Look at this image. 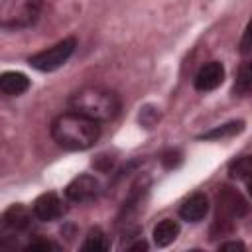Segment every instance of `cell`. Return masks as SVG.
<instances>
[{"label":"cell","mask_w":252,"mask_h":252,"mask_svg":"<svg viewBox=\"0 0 252 252\" xmlns=\"http://www.w3.org/2000/svg\"><path fill=\"white\" fill-rule=\"evenodd\" d=\"M98 134H100L98 122L81 112H75V110L59 114L51 124L53 140L61 148L73 150V152L91 148L98 140Z\"/></svg>","instance_id":"obj_1"},{"label":"cell","mask_w":252,"mask_h":252,"mask_svg":"<svg viewBox=\"0 0 252 252\" xmlns=\"http://www.w3.org/2000/svg\"><path fill=\"white\" fill-rule=\"evenodd\" d=\"M69 104L75 112H81L96 122L112 120L120 110L118 96L112 91H106L100 87H87L77 91L69 98Z\"/></svg>","instance_id":"obj_2"},{"label":"cell","mask_w":252,"mask_h":252,"mask_svg":"<svg viewBox=\"0 0 252 252\" xmlns=\"http://www.w3.org/2000/svg\"><path fill=\"white\" fill-rule=\"evenodd\" d=\"M41 12V0H0V24L8 30L32 26Z\"/></svg>","instance_id":"obj_3"},{"label":"cell","mask_w":252,"mask_h":252,"mask_svg":"<svg viewBox=\"0 0 252 252\" xmlns=\"http://www.w3.org/2000/svg\"><path fill=\"white\" fill-rule=\"evenodd\" d=\"M75 43H77V41H75L73 37H67V39L55 43L53 47L32 55V57H30V65H32L33 69H37V71H55V69H59L61 65H65V61L73 55Z\"/></svg>","instance_id":"obj_4"},{"label":"cell","mask_w":252,"mask_h":252,"mask_svg":"<svg viewBox=\"0 0 252 252\" xmlns=\"http://www.w3.org/2000/svg\"><path fill=\"white\" fill-rule=\"evenodd\" d=\"M217 220L215 224H226L230 226V220L232 219H238L246 213V201L242 199V195L236 191V189H230V187H222L220 193H219V199H217Z\"/></svg>","instance_id":"obj_5"},{"label":"cell","mask_w":252,"mask_h":252,"mask_svg":"<svg viewBox=\"0 0 252 252\" xmlns=\"http://www.w3.org/2000/svg\"><path fill=\"white\" fill-rule=\"evenodd\" d=\"M98 181L93 177V175H79L75 177L67 189H65V195L75 201V203H89L93 199H96L98 195Z\"/></svg>","instance_id":"obj_6"},{"label":"cell","mask_w":252,"mask_h":252,"mask_svg":"<svg viewBox=\"0 0 252 252\" xmlns=\"http://www.w3.org/2000/svg\"><path fill=\"white\" fill-rule=\"evenodd\" d=\"M222 81H224V67L219 61H209L197 71L193 83L197 91L207 93V91H215L217 87H220Z\"/></svg>","instance_id":"obj_7"},{"label":"cell","mask_w":252,"mask_h":252,"mask_svg":"<svg viewBox=\"0 0 252 252\" xmlns=\"http://www.w3.org/2000/svg\"><path fill=\"white\" fill-rule=\"evenodd\" d=\"M33 215L43 220V222H49V220H55L63 215V205H61V199L55 195V193H43L35 199L33 203Z\"/></svg>","instance_id":"obj_8"},{"label":"cell","mask_w":252,"mask_h":252,"mask_svg":"<svg viewBox=\"0 0 252 252\" xmlns=\"http://www.w3.org/2000/svg\"><path fill=\"white\" fill-rule=\"evenodd\" d=\"M209 211V199L205 193H193L191 197H187L181 207H179V217L183 220H189V222H199L201 219H205Z\"/></svg>","instance_id":"obj_9"},{"label":"cell","mask_w":252,"mask_h":252,"mask_svg":"<svg viewBox=\"0 0 252 252\" xmlns=\"http://www.w3.org/2000/svg\"><path fill=\"white\" fill-rule=\"evenodd\" d=\"M0 89L8 96H18L30 89V79L18 71H6L0 77Z\"/></svg>","instance_id":"obj_10"},{"label":"cell","mask_w":252,"mask_h":252,"mask_svg":"<svg viewBox=\"0 0 252 252\" xmlns=\"http://www.w3.org/2000/svg\"><path fill=\"white\" fill-rule=\"evenodd\" d=\"M177 234H179V224L173 219H163L154 228V242L158 246H167L177 238Z\"/></svg>","instance_id":"obj_11"},{"label":"cell","mask_w":252,"mask_h":252,"mask_svg":"<svg viewBox=\"0 0 252 252\" xmlns=\"http://www.w3.org/2000/svg\"><path fill=\"white\" fill-rule=\"evenodd\" d=\"M4 224L12 230H24L30 224V211L24 205H12L4 213Z\"/></svg>","instance_id":"obj_12"},{"label":"cell","mask_w":252,"mask_h":252,"mask_svg":"<svg viewBox=\"0 0 252 252\" xmlns=\"http://www.w3.org/2000/svg\"><path fill=\"white\" fill-rule=\"evenodd\" d=\"M108 246L110 244H108L106 234L100 228H91L81 248L87 250V252H104V250H108Z\"/></svg>","instance_id":"obj_13"},{"label":"cell","mask_w":252,"mask_h":252,"mask_svg":"<svg viewBox=\"0 0 252 252\" xmlns=\"http://www.w3.org/2000/svg\"><path fill=\"white\" fill-rule=\"evenodd\" d=\"M250 93H252V61L246 63V65L240 69V73H238V77H236V83H234V94L246 96V94H250Z\"/></svg>","instance_id":"obj_14"},{"label":"cell","mask_w":252,"mask_h":252,"mask_svg":"<svg viewBox=\"0 0 252 252\" xmlns=\"http://www.w3.org/2000/svg\"><path fill=\"white\" fill-rule=\"evenodd\" d=\"M242 122L238 120V122H228V124H222V126H217V128H213V130H209V132H205L201 138H205V140H219V138H228V136H234V134H238L240 130H242Z\"/></svg>","instance_id":"obj_15"},{"label":"cell","mask_w":252,"mask_h":252,"mask_svg":"<svg viewBox=\"0 0 252 252\" xmlns=\"http://www.w3.org/2000/svg\"><path fill=\"white\" fill-rule=\"evenodd\" d=\"M230 175L238 177V179H250L252 177V156H246V158H240V159L232 161Z\"/></svg>","instance_id":"obj_16"},{"label":"cell","mask_w":252,"mask_h":252,"mask_svg":"<svg viewBox=\"0 0 252 252\" xmlns=\"http://www.w3.org/2000/svg\"><path fill=\"white\" fill-rule=\"evenodd\" d=\"M158 118H159V112H156V108H152V106H146V108L140 112V122H142L146 128H152Z\"/></svg>","instance_id":"obj_17"},{"label":"cell","mask_w":252,"mask_h":252,"mask_svg":"<svg viewBox=\"0 0 252 252\" xmlns=\"http://www.w3.org/2000/svg\"><path fill=\"white\" fill-rule=\"evenodd\" d=\"M28 250L30 252H37V250H59V246L53 244V242H47V240H35V242H32L28 246Z\"/></svg>","instance_id":"obj_18"},{"label":"cell","mask_w":252,"mask_h":252,"mask_svg":"<svg viewBox=\"0 0 252 252\" xmlns=\"http://www.w3.org/2000/svg\"><path fill=\"white\" fill-rule=\"evenodd\" d=\"M240 49H242V51H250V49H252V20L248 22V26H246V30H244V35H242V39H240Z\"/></svg>","instance_id":"obj_19"},{"label":"cell","mask_w":252,"mask_h":252,"mask_svg":"<svg viewBox=\"0 0 252 252\" xmlns=\"http://www.w3.org/2000/svg\"><path fill=\"white\" fill-rule=\"evenodd\" d=\"M177 163H179V152H167L163 156V165L165 167H173Z\"/></svg>","instance_id":"obj_20"},{"label":"cell","mask_w":252,"mask_h":252,"mask_svg":"<svg viewBox=\"0 0 252 252\" xmlns=\"http://www.w3.org/2000/svg\"><path fill=\"white\" fill-rule=\"evenodd\" d=\"M219 248H220V250H244L246 246H244L242 242H222Z\"/></svg>","instance_id":"obj_21"},{"label":"cell","mask_w":252,"mask_h":252,"mask_svg":"<svg viewBox=\"0 0 252 252\" xmlns=\"http://www.w3.org/2000/svg\"><path fill=\"white\" fill-rule=\"evenodd\" d=\"M248 181V191H250V195H252V177L250 179H246Z\"/></svg>","instance_id":"obj_22"}]
</instances>
